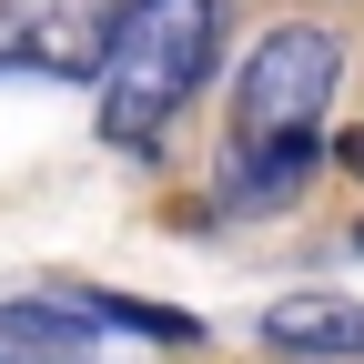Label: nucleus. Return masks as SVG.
I'll return each mask as SVG.
<instances>
[{
    "mask_svg": "<svg viewBox=\"0 0 364 364\" xmlns=\"http://www.w3.org/2000/svg\"><path fill=\"white\" fill-rule=\"evenodd\" d=\"M71 304L91 314L102 334H152V344H203V324L193 314H172V304H132V294H91V284H71Z\"/></svg>",
    "mask_w": 364,
    "mask_h": 364,
    "instance_id": "nucleus-5",
    "label": "nucleus"
},
{
    "mask_svg": "<svg viewBox=\"0 0 364 364\" xmlns=\"http://www.w3.org/2000/svg\"><path fill=\"white\" fill-rule=\"evenodd\" d=\"M263 344L273 354H314V364H364V304H344V294H284L263 314Z\"/></svg>",
    "mask_w": 364,
    "mask_h": 364,
    "instance_id": "nucleus-4",
    "label": "nucleus"
},
{
    "mask_svg": "<svg viewBox=\"0 0 364 364\" xmlns=\"http://www.w3.org/2000/svg\"><path fill=\"white\" fill-rule=\"evenodd\" d=\"M0 364H102V324L71 294H11L0 304Z\"/></svg>",
    "mask_w": 364,
    "mask_h": 364,
    "instance_id": "nucleus-3",
    "label": "nucleus"
},
{
    "mask_svg": "<svg viewBox=\"0 0 364 364\" xmlns=\"http://www.w3.org/2000/svg\"><path fill=\"white\" fill-rule=\"evenodd\" d=\"M223 41V0H122L112 51H102V132L122 152H152L162 122L203 91Z\"/></svg>",
    "mask_w": 364,
    "mask_h": 364,
    "instance_id": "nucleus-2",
    "label": "nucleus"
},
{
    "mask_svg": "<svg viewBox=\"0 0 364 364\" xmlns=\"http://www.w3.org/2000/svg\"><path fill=\"white\" fill-rule=\"evenodd\" d=\"M344 81V31L334 21H284L263 31L233 71V132H223V203L273 213L324 152V112Z\"/></svg>",
    "mask_w": 364,
    "mask_h": 364,
    "instance_id": "nucleus-1",
    "label": "nucleus"
}]
</instances>
